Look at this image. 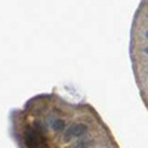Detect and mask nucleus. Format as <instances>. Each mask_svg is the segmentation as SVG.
Instances as JSON below:
<instances>
[{
    "label": "nucleus",
    "instance_id": "obj_1",
    "mask_svg": "<svg viewBox=\"0 0 148 148\" xmlns=\"http://www.w3.org/2000/svg\"><path fill=\"white\" fill-rule=\"evenodd\" d=\"M88 132V126L83 125V123H77V125H71L65 133H64V141H71L73 138H79Z\"/></svg>",
    "mask_w": 148,
    "mask_h": 148
},
{
    "label": "nucleus",
    "instance_id": "obj_2",
    "mask_svg": "<svg viewBox=\"0 0 148 148\" xmlns=\"http://www.w3.org/2000/svg\"><path fill=\"white\" fill-rule=\"evenodd\" d=\"M25 142H27V147L28 148H37L39 141H37V136H36V132L34 130L27 129V132H25Z\"/></svg>",
    "mask_w": 148,
    "mask_h": 148
},
{
    "label": "nucleus",
    "instance_id": "obj_3",
    "mask_svg": "<svg viewBox=\"0 0 148 148\" xmlns=\"http://www.w3.org/2000/svg\"><path fill=\"white\" fill-rule=\"evenodd\" d=\"M53 129H55L56 132L64 130V121H62V120H55V121H53Z\"/></svg>",
    "mask_w": 148,
    "mask_h": 148
},
{
    "label": "nucleus",
    "instance_id": "obj_4",
    "mask_svg": "<svg viewBox=\"0 0 148 148\" xmlns=\"http://www.w3.org/2000/svg\"><path fill=\"white\" fill-rule=\"evenodd\" d=\"M144 52H145V53H148V47H145V49H144Z\"/></svg>",
    "mask_w": 148,
    "mask_h": 148
},
{
    "label": "nucleus",
    "instance_id": "obj_5",
    "mask_svg": "<svg viewBox=\"0 0 148 148\" xmlns=\"http://www.w3.org/2000/svg\"><path fill=\"white\" fill-rule=\"evenodd\" d=\"M145 37H147V39H148V30L145 31Z\"/></svg>",
    "mask_w": 148,
    "mask_h": 148
}]
</instances>
